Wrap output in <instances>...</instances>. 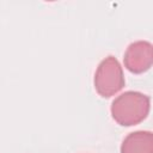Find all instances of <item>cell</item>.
Masks as SVG:
<instances>
[{
	"label": "cell",
	"mask_w": 153,
	"mask_h": 153,
	"mask_svg": "<svg viewBox=\"0 0 153 153\" xmlns=\"http://www.w3.org/2000/svg\"><path fill=\"white\" fill-rule=\"evenodd\" d=\"M93 82L97 93L103 98L115 96L124 87L123 69L115 56L110 55L98 65Z\"/></svg>",
	"instance_id": "cell-2"
},
{
	"label": "cell",
	"mask_w": 153,
	"mask_h": 153,
	"mask_svg": "<svg viewBox=\"0 0 153 153\" xmlns=\"http://www.w3.org/2000/svg\"><path fill=\"white\" fill-rule=\"evenodd\" d=\"M121 153H153V134L148 130L128 134L121 145Z\"/></svg>",
	"instance_id": "cell-4"
},
{
	"label": "cell",
	"mask_w": 153,
	"mask_h": 153,
	"mask_svg": "<svg viewBox=\"0 0 153 153\" xmlns=\"http://www.w3.org/2000/svg\"><path fill=\"white\" fill-rule=\"evenodd\" d=\"M124 67L134 73L141 74L148 71L153 63V47L147 41H136L128 45L124 57Z\"/></svg>",
	"instance_id": "cell-3"
},
{
	"label": "cell",
	"mask_w": 153,
	"mask_h": 153,
	"mask_svg": "<svg viewBox=\"0 0 153 153\" xmlns=\"http://www.w3.org/2000/svg\"><path fill=\"white\" fill-rule=\"evenodd\" d=\"M149 109L151 99L148 96L136 91H127L115 98L110 111L120 126L130 127L141 123L148 116Z\"/></svg>",
	"instance_id": "cell-1"
}]
</instances>
